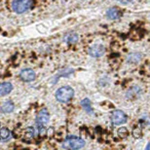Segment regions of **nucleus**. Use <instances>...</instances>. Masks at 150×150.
I'll return each mask as SVG.
<instances>
[{"label": "nucleus", "mask_w": 150, "mask_h": 150, "mask_svg": "<svg viewBox=\"0 0 150 150\" xmlns=\"http://www.w3.org/2000/svg\"><path fill=\"white\" fill-rule=\"evenodd\" d=\"M49 119H50V114L47 110V108H42L36 115V125L39 130V134L40 135H44L46 133V126L49 123Z\"/></svg>", "instance_id": "nucleus-1"}, {"label": "nucleus", "mask_w": 150, "mask_h": 150, "mask_svg": "<svg viewBox=\"0 0 150 150\" xmlns=\"http://www.w3.org/2000/svg\"><path fill=\"white\" fill-rule=\"evenodd\" d=\"M73 97H74V90L70 86H63L57 90L56 92L57 101L61 103H66L70 101Z\"/></svg>", "instance_id": "nucleus-2"}, {"label": "nucleus", "mask_w": 150, "mask_h": 150, "mask_svg": "<svg viewBox=\"0 0 150 150\" xmlns=\"http://www.w3.org/2000/svg\"><path fill=\"white\" fill-rule=\"evenodd\" d=\"M61 146L64 149H81L85 146V140L75 135H68Z\"/></svg>", "instance_id": "nucleus-3"}, {"label": "nucleus", "mask_w": 150, "mask_h": 150, "mask_svg": "<svg viewBox=\"0 0 150 150\" xmlns=\"http://www.w3.org/2000/svg\"><path fill=\"white\" fill-rule=\"evenodd\" d=\"M32 5V0H14L12 2V9L17 14H23L29 10Z\"/></svg>", "instance_id": "nucleus-4"}, {"label": "nucleus", "mask_w": 150, "mask_h": 150, "mask_svg": "<svg viewBox=\"0 0 150 150\" xmlns=\"http://www.w3.org/2000/svg\"><path fill=\"white\" fill-rule=\"evenodd\" d=\"M111 122H112L113 125L116 126H120L123 125L127 122L128 117L125 114V112L122 110H114L112 113H111Z\"/></svg>", "instance_id": "nucleus-5"}, {"label": "nucleus", "mask_w": 150, "mask_h": 150, "mask_svg": "<svg viewBox=\"0 0 150 150\" xmlns=\"http://www.w3.org/2000/svg\"><path fill=\"white\" fill-rule=\"evenodd\" d=\"M105 53V48L101 44H94L88 49V54L93 58H101Z\"/></svg>", "instance_id": "nucleus-6"}, {"label": "nucleus", "mask_w": 150, "mask_h": 150, "mask_svg": "<svg viewBox=\"0 0 150 150\" xmlns=\"http://www.w3.org/2000/svg\"><path fill=\"white\" fill-rule=\"evenodd\" d=\"M20 78L23 82H31L35 79L36 75H35L34 70L31 69V68H25L20 72Z\"/></svg>", "instance_id": "nucleus-7"}, {"label": "nucleus", "mask_w": 150, "mask_h": 150, "mask_svg": "<svg viewBox=\"0 0 150 150\" xmlns=\"http://www.w3.org/2000/svg\"><path fill=\"white\" fill-rule=\"evenodd\" d=\"M13 91V85L10 82L0 83V96H7Z\"/></svg>", "instance_id": "nucleus-8"}, {"label": "nucleus", "mask_w": 150, "mask_h": 150, "mask_svg": "<svg viewBox=\"0 0 150 150\" xmlns=\"http://www.w3.org/2000/svg\"><path fill=\"white\" fill-rule=\"evenodd\" d=\"M15 109V104L13 103V101H7L0 106V111L3 113H10Z\"/></svg>", "instance_id": "nucleus-9"}, {"label": "nucleus", "mask_w": 150, "mask_h": 150, "mask_svg": "<svg viewBox=\"0 0 150 150\" xmlns=\"http://www.w3.org/2000/svg\"><path fill=\"white\" fill-rule=\"evenodd\" d=\"M106 16H107V18L110 19V20H116V19L120 18L121 13H120V11H119L118 8H116V7H112V8H110V9L107 10Z\"/></svg>", "instance_id": "nucleus-10"}, {"label": "nucleus", "mask_w": 150, "mask_h": 150, "mask_svg": "<svg viewBox=\"0 0 150 150\" xmlns=\"http://www.w3.org/2000/svg\"><path fill=\"white\" fill-rule=\"evenodd\" d=\"M141 59H142V55L140 53H132L127 57V63H132V64L137 63L141 61Z\"/></svg>", "instance_id": "nucleus-11"}, {"label": "nucleus", "mask_w": 150, "mask_h": 150, "mask_svg": "<svg viewBox=\"0 0 150 150\" xmlns=\"http://www.w3.org/2000/svg\"><path fill=\"white\" fill-rule=\"evenodd\" d=\"M12 139L11 132L7 128H1L0 129V141H8L9 139Z\"/></svg>", "instance_id": "nucleus-12"}, {"label": "nucleus", "mask_w": 150, "mask_h": 150, "mask_svg": "<svg viewBox=\"0 0 150 150\" xmlns=\"http://www.w3.org/2000/svg\"><path fill=\"white\" fill-rule=\"evenodd\" d=\"M141 89L139 87H132L130 88V90L127 92L126 94V97H129V99H134L135 96H139V94H141Z\"/></svg>", "instance_id": "nucleus-13"}, {"label": "nucleus", "mask_w": 150, "mask_h": 150, "mask_svg": "<svg viewBox=\"0 0 150 150\" xmlns=\"http://www.w3.org/2000/svg\"><path fill=\"white\" fill-rule=\"evenodd\" d=\"M81 106L83 107V109L86 111L87 113L89 114H93V108H92V105H91V101H90V99H84L81 101Z\"/></svg>", "instance_id": "nucleus-14"}, {"label": "nucleus", "mask_w": 150, "mask_h": 150, "mask_svg": "<svg viewBox=\"0 0 150 150\" xmlns=\"http://www.w3.org/2000/svg\"><path fill=\"white\" fill-rule=\"evenodd\" d=\"M78 34L77 33H69V34L66 36L65 40L66 42H68L69 44H74V43H76L78 41Z\"/></svg>", "instance_id": "nucleus-15"}, {"label": "nucleus", "mask_w": 150, "mask_h": 150, "mask_svg": "<svg viewBox=\"0 0 150 150\" xmlns=\"http://www.w3.org/2000/svg\"><path fill=\"white\" fill-rule=\"evenodd\" d=\"M25 134H27V137H34V135H35L34 128H32V127L27 128V130H25Z\"/></svg>", "instance_id": "nucleus-16"}, {"label": "nucleus", "mask_w": 150, "mask_h": 150, "mask_svg": "<svg viewBox=\"0 0 150 150\" xmlns=\"http://www.w3.org/2000/svg\"><path fill=\"white\" fill-rule=\"evenodd\" d=\"M118 134L120 135V137H126L128 135V131L126 128H120L118 130Z\"/></svg>", "instance_id": "nucleus-17"}, {"label": "nucleus", "mask_w": 150, "mask_h": 150, "mask_svg": "<svg viewBox=\"0 0 150 150\" xmlns=\"http://www.w3.org/2000/svg\"><path fill=\"white\" fill-rule=\"evenodd\" d=\"M119 2H120L121 4H123V5H126V4H129L130 2H132L133 0H118Z\"/></svg>", "instance_id": "nucleus-18"}]
</instances>
